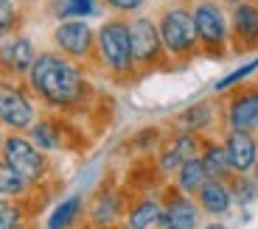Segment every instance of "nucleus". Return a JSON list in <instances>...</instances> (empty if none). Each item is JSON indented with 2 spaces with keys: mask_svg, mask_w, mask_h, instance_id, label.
<instances>
[{
  "mask_svg": "<svg viewBox=\"0 0 258 229\" xmlns=\"http://www.w3.org/2000/svg\"><path fill=\"white\" fill-rule=\"evenodd\" d=\"M26 81L28 89L51 109H73L87 98V78L82 67L62 53H39Z\"/></svg>",
  "mask_w": 258,
  "mask_h": 229,
  "instance_id": "obj_1",
  "label": "nucleus"
},
{
  "mask_svg": "<svg viewBox=\"0 0 258 229\" xmlns=\"http://www.w3.org/2000/svg\"><path fill=\"white\" fill-rule=\"evenodd\" d=\"M96 53L112 76H132L138 70L129 42V23L123 17L107 20L96 34Z\"/></svg>",
  "mask_w": 258,
  "mask_h": 229,
  "instance_id": "obj_2",
  "label": "nucleus"
},
{
  "mask_svg": "<svg viewBox=\"0 0 258 229\" xmlns=\"http://www.w3.org/2000/svg\"><path fill=\"white\" fill-rule=\"evenodd\" d=\"M157 31H160L166 56L185 59V56H194L197 48H200L191 9H185V6H168V9H163L160 20H157Z\"/></svg>",
  "mask_w": 258,
  "mask_h": 229,
  "instance_id": "obj_3",
  "label": "nucleus"
},
{
  "mask_svg": "<svg viewBox=\"0 0 258 229\" xmlns=\"http://www.w3.org/2000/svg\"><path fill=\"white\" fill-rule=\"evenodd\" d=\"M0 157L6 159V165H12L31 187H39L45 182V176L51 173L45 151H39L26 134H14V132L6 134V143H3Z\"/></svg>",
  "mask_w": 258,
  "mask_h": 229,
  "instance_id": "obj_4",
  "label": "nucleus"
},
{
  "mask_svg": "<svg viewBox=\"0 0 258 229\" xmlns=\"http://www.w3.org/2000/svg\"><path fill=\"white\" fill-rule=\"evenodd\" d=\"M194 28H197V39L205 53H225L230 45V20L225 17L222 6L216 0H197L191 9Z\"/></svg>",
  "mask_w": 258,
  "mask_h": 229,
  "instance_id": "obj_5",
  "label": "nucleus"
},
{
  "mask_svg": "<svg viewBox=\"0 0 258 229\" xmlns=\"http://www.w3.org/2000/svg\"><path fill=\"white\" fill-rule=\"evenodd\" d=\"M37 123V106L31 101V89L20 87L14 78H0V126L23 134Z\"/></svg>",
  "mask_w": 258,
  "mask_h": 229,
  "instance_id": "obj_6",
  "label": "nucleus"
},
{
  "mask_svg": "<svg viewBox=\"0 0 258 229\" xmlns=\"http://www.w3.org/2000/svg\"><path fill=\"white\" fill-rule=\"evenodd\" d=\"M129 42H132V59H135V67H160L163 59H166V48H163L160 31H157V23L152 17H143L138 14L132 23H129Z\"/></svg>",
  "mask_w": 258,
  "mask_h": 229,
  "instance_id": "obj_7",
  "label": "nucleus"
},
{
  "mask_svg": "<svg viewBox=\"0 0 258 229\" xmlns=\"http://www.w3.org/2000/svg\"><path fill=\"white\" fill-rule=\"evenodd\" d=\"M227 132H258V84H239L225 101Z\"/></svg>",
  "mask_w": 258,
  "mask_h": 229,
  "instance_id": "obj_8",
  "label": "nucleus"
},
{
  "mask_svg": "<svg viewBox=\"0 0 258 229\" xmlns=\"http://www.w3.org/2000/svg\"><path fill=\"white\" fill-rule=\"evenodd\" d=\"M163 204V226L160 229H200L202 226V210L197 198L180 193L174 185H166L160 190Z\"/></svg>",
  "mask_w": 258,
  "mask_h": 229,
  "instance_id": "obj_9",
  "label": "nucleus"
},
{
  "mask_svg": "<svg viewBox=\"0 0 258 229\" xmlns=\"http://www.w3.org/2000/svg\"><path fill=\"white\" fill-rule=\"evenodd\" d=\"M53 42L62 56L73 59V62H84V59H90L93 48H96V31L84 20H62L53 31Z\"/></svg>",
  "mask_w": 258,
  "mask_h": 229,
  "instance_id": "obj_10",
  "label": "nucleus"
},
{
  "mask_svg": "<svg viewBox=\"0 0 258 229\" xmlns=\"http://www.w3.org/2000/svg\"><path fill=\"white\" fill-rule=\"evenodd\" d=\"M126 196L123 190H115V187H104V190L96 193L90 210H84V226L90 229H112L126 218Z\"/></svg>",
  "mask_w": 258,
  "mask_h": 229,
  "instance_id": "obj_11",
  "label": "nucleus"
},
{
  "mask_svg": "<svg viewBox=\"0 0 258 229\" xmlns=\"http://www.w3.org/2000/svg\"><path fill=\"white\" fill-rule=\"evenodd\" d=\"M202 137L194 132H177L171 140L166 143V146L160 148V154H157V171H160V176H174L177 171H180L182 162H188V159L200 157L202 151Z\"/></svg>",
  "mask_w": 258,
  "mask_h": 229,
  "instance_id": "obj_12",
  "label": "nucleus"
},
{
  "mask_svg": "<svg viewBox=\"0 0 258 229\" xmlns=\"http://www.w3.org/2000/svg\"><path fill=\"white\" fill-rule=\"evenodd\" d=\"M233 176H252L258 165V137L250 132H225L222 140Z\"/></svg>",
  "mask_w": 258,
  "mask_h": 229,
  "instance_id": "obj_13",
  "label": "nucleus"
},
{
  "mask_svg": "<svg viewBox=\"0 0 258 229\" xmlns=\"http://www.w3.org/2000/svg\"><path fill=\"white\" fill-rule=\"evenodd\" d=\"M230 42L236 51H252V48H258V3L241 0V3L233 6Z\"/></svg>",
  "mask_w": 258,
  "mask_h": 229,
  "instance_id": "obj_14",
  "label": "nucleus"
},
{
  "mask_svg": "<svg viewBox=\"0 0 258 229\" xmlns=\"http://www.w3.org/2000/svg\"><path fill=\"white\" fill-rule=\"evenodd\" d=\"M37 48L28 37H9L0 45V70L9 73L6 78H17V76H28L31 64L37 62Z\"/></svg>",
  "mask_w": 258,
  "mask_h": 229,
  "instance_id": "obj_15",
  "label": "nucleus"
},
{
  "mask_svg": "<svg viewBox=\"0 0 258 229\" xmlns=\"http://www.w3.org/2000/svg\"><path fill=\"white\" fill-rule=\"evenodd\" d=\"M123 223L138 229H160L163 226V204L160 196H138L129 201Z\"/></svg>",
  "mask_w": 258,
  "mask_h": 229,
  "instance_id": "obj_16",
  "label": "nucleus"
},
{
  "mask_svg": "<svg viewBox=\"0 0 258 229\" xmlns=\"http://www.w3.org/2000/svg\"><path fill=\"white\" fill-rule=\"evenodd\" d=\"M194 198L200 204V210L205 212V215H213V218L230 212V207H233L230 185H227V182H216V179H208L205 185H202V190Z\"/></svg>",
  "mask_w": 258,
  "mask_h": 229,
  "instance_id": "obj_17",
  "label": "nucleus"
},
{
  "mask_svg": "<svg viewBox=\"0 0 258 229\" xmlns=\"http://www.w3.org/2000/svg\"><path fill=\"white\" fill-rule=\"evenodd\" d=\"M28 140L39 151H59L64 146V123L59 118H42L28 129Z\"/></svg>",
  "mask_w": 258,
  "mask_h": 229,
  "instance_id": "obj_18",
  "label": "nucleus"
},
{
  "mask_svg": "<svg viewBox=\"0 0 258 229\" xmlns=\"http://www.w3.org/2000/svg\"><path fill=\"white\" fill-rule=\"evenodd\" d=\"M84 218V201L82 196H68L51 210L45 221V229H76Z\"/></svg>",
  "mask_w": 258,
  "mask_h": 229,
  "instance_id": "obj_19",
  "label": "nucleus"
},
{
  "mask_svg": "<svg viewBox=\"0 0 258 229\" xmlns=\"http://www.w3.org/2000/svg\"><path fill=\"white\" fill-rule=\"evenodd\" d=\"M200 159H202V165H205L208 179H216V182H230L233 179L230 162H227V151L222 143L205 140L202 143V151H200Z\"/></svg>",
  "mask_w": 258,
  "mask_h": 229,
  "instance_id": "obj_20",
  "label": "nucleus"
},
{
  "mask_svg": "<svg viewBox=\"0 0 258 229\" xmlns=\"http://www.w3.org/2000/svg\"><path fill=\"white\" fill-rule=\"evenodd\" d=\"M205 182H208V173H205V165H202L200 157L182 162L180 171L174 173V187L180 193H185V196H197Z\"/></svg>",
  "mask_w": 258,
  "mask_h": 229,
  "instance_id": "obj_21",
  "label": "nucleus"
},
{
  "mask_svg": "<svg viewBox=\"0 0 258 229\" xmlns=\"http://www.w3.org/2000/svg\"><path fill=\"white\" fill-rule=\"evenodd\" d=\"M34 187L20 176L12 165H6V159L0 157V198H14V201H26L31 196Z\"/></svg>",
  "mask_w": 258,
  "mask_h": 229,
  "instance_id": "obj_22",
  "label": "nucleus"
},
{
  "mask_svg": "<svg viewBox=\"0 0 258 229\" xmlns=\"http://www.w3.org/2000/svg\"><path fill=\"white\" fill-rule=\"evenodd\" d=\"M180 129L182 132H194V134H202L205 129H211L213 123V103L211 101H200L188 106L185 112H180Z\"/></svg>",
  "mask_w": 258,
  "mask_h": 229,
  "instance_id": "obj_23",
  "label": "nucleus"
},
{
  "mask_svg": "<svg viewBox=\"0 0 258 229\" xmlns=\"http://www.w3.org/2000/svg\"><path fill=\"white\" fill-rule=\"evenodd\" d=\"M28 207L14 198H0V229H26L28 223Z\"/></svg>",
  "mask_w": 258,
  "mask_h": 229,
  "instance_id": "obj_24",
  "label": "nucleus"
},
{
  "mask_svg": "<svg viewBox=\"0 0 258 229\" xmlns=\"http://www.w3.org/2000/svg\"><path fill=\"white\" fill-rule=\"evenodd\" d=\"M252 73H258V56L250 59V62H244L241 67H236L230 76L219 78V81L213 84V89H216V92H227V89H233V87H239V84H244L247 78L252 76Z\"/></svg>",
  "mask_w": 258,
  "mask_h": 229,
  "instance_id": "obj_25",
  "label": "nucleus"
},
{
  "mask_svg": "<svg viewBox=\"0 0 258 229\" xmlns=\"http://www.w3.org/2000/svg\"><path fill=\"white\" fill-rule=\"evenodd\" d=\"M20 9H17V0H0V39L14 34L20 28Z\"/></svg>",
  "mask_w": 258,
  "mask_h": 229,
  "instance_id": "obj_26",
  "label": "nucleus"
},
{
  "mask_svg": "<svg viewBox=\"0 0 258 229\" xmlns=\"http://www.w3.org/2000/svg\"><path fill=\"white\" fill-rule=\"evenodd\" d=\"M62 14L64 20H82L96 14V0H64L62 3Z\"/></svg>",
  "mask_w": 258,
  "mask_h": 229,
  "instance_id": "obj_27",
  "label": "nucleus"
},
{
  "mask_svg": "<svg viewBox=\"0 0 258 229\" xmlns=\"http://www.w3.org/2000/svg\"><path fill=\"white\" fill-rule=\"evenodd\" d=\"M230 193H233V201H252L255 198V182H252V176H233L230 182Z\"/></svg>",
  "mask_w": 258,
  "mask_h": 229,
  "instance_id": "obj_28",
  "label": "nucleus"
},
{
  "mask_svg": "<svg viewBox=\"0 0 258 229\" xmlns=\"http://www.w3.org/2000/svg\"><path fill=\"white\" fill-rule=\"evenodd\" d=\"M146 0H104V6L112 9L115 14H135L138 9H143Z\"/></svg>",
  "mask_w": 258,
  "mask_h": 229,
  "instance_id": "obj_29",
  "label": "nucleus"
},
{
  "mask_svg": "<svg viewBox=\"0 0 258 229\" xmlns=\"http://www.w3.org/2000/svg\"><path fill=\"white\" fill-rule=\"evenodd\" d=\"M200 229H227V226L219 223V221H211V223H205V226H200Z\"/></svg>",
  "mask_w": 258,
  "mask_h": 229,
  "instance_id": "obj_30",
  "label": "nucleus"
},
{
  "mask_svg": "<svg viewBox=\"0 0 258 229\" xmlns=\"http://www.w3.org/2000/svg\"><path fill=\"white\" fill-rule=\"evenodd\" d=\"M3 143H6V134H3V126H0V151H3Z\"/></svg>",
  "mask_w": 258,
  "mask_h": 229,
  "instance_id": "obj_31",
  "label": "nucleus"
},
{
  "mask_svg": "<svg viewBox=\"0 0 258 229\" xmlns=\"http://www.w3.org/2000/svg\"><path fill=\"white\" fill-rule=\"evenodd\" d=\"M112 229H138V226H129V223H118V226H112Z\"/></svg>",
  "mask_w": 258,
  "mask_h": 229,
  "instance_id": "obj_32",
  "label": "nucleus"
},
{
  "mask_svg": "<svg viewBox=\"0 0 258 229\" xmlns=\"http://www.w3.org/2000/svg\"><path fill=\"white\" fill-rule=\"evenodd\" d=\"M216 3H230V6H236V3H241V0H216Z\"/></svg>",
  "mask_w": 258,
  "mask_h": 229,
  "instance_id": "obj_33",
  "label": "nucleus"
},
{
  "mask_svg": "<svg viewBox=\"0 0 258 229\" xmlns=\"http://www.w3.org/2000/svg\"><path fill=\"white\" fill-rule=\"evenodd\" d=\"M252 182L258 185V165H255V171H252Z\"/></svg>",
  "mask_w": 258,
  "mask_h": 229,
  "instance_id": "obj_34",
  "label": "nucleus"
},
{
  "mask_svg": "<svg viewBox=\"0 0 258 229\" xmlns=\"http://www.w3.org/2000/svg\"><path fill=\"white\" fill-rule=\"evenodd\" d=\"M17 3H20V0H17Z\"/></svg>",
  "mask_w": 258,
  "mask_h": 229,
  "instance_id": "obj_35",
  "label": "nucleus"
}]
</instances>
